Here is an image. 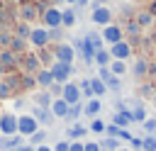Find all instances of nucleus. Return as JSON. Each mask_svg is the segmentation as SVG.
<instances>
[{
    "label": "nucleus",
    "instance_id": "cd10ccee",
    "mask_svg": "<svg viewBox=\"0 0 156 151\" xmlns=\"http://www.w3.org/2000/svg\"><path fill=\"white\" fill-rule=\"evenodd\" d=\"M85 134H88V127H83V124H78V122H73V124L68 127V139H71V141L83 139Z\"/></svg>",
    "mask_w": 156,
    "mask_h": 151
},
{
    "label": "nucleus",
    "instance_id": "e433bc0d",
    "mask_svg": "<svg viewBox=\"0 0 156 151\" xmlns=\"http://www.w3.org/2000/svg\"><path fill=\"white\" fill-rule=\"evenodd\" d=\"M80 114H83V105L78 102V105H71V107H68V114H66V119H68V122H76Z\"/></svg>",
    "mask_w": 156,
    "mask_h": 151
},
{
    "label": "nucleus",
    "instance_id": "c756f323",
    "mask_svg": "<svg viewBox=\"0 0 156 151\" xmlns=\"http://www.w3.org/2000/svg\"><path fill=\"white\" fill-rule=\"evenodd\" d=\"M105 129H107V122L102 117H93L88 124V132H93V134H105Z\"/></svg>",
    "mask_w": 156,
    "mask_h": 151
},
{
    "label": "nucleus",
    "instance_id": "4d7b16f0",
    "mask_svg": "<svg viewBox=\"0 0 156 151\" xmlns=\"http://www.w3.org/2000/svg\"><path fill=\"white\" fill-rule=\"evenodd\" d=\"M5 76H7V68H5L2 63H0V78H5Z\"/></svg>",
    "mask_w": 156,
    "mask_h": 151
},
{
    "label": "nucleus",
    "instance_id": "412c9836",
    "mask_svg": "<svg viewBox=\"0 0 156 151\" xmlns=\"http://www.w3.org/2000/svg\"><path fill=\"white\" fill-rule=\"evenodd\" d=\"M61 27H66V29H71V27H76V7H63L61 10Z\"/></svg>",
    "mask_w": 156,
    "mask_h": 151
},
{
    "label": "nucleus",
    "instance_id": "0eeeda50",
    "mask_svg": "<svg viewBox=\"0 0 156 151\" xmlns=\"http://www.w3.org/2000/svg\"><path fill=\"white\" fill-rule=\"evenodd\" d=\"M37 129H39V122H37L34 114H20V117H17V134L32 136Z\"/></svg>",
    "mask_w": 156,
    "mask_h": 151
},
{
    "label": "nucleus",
    "instance_id": "dca6fc26",
    "mask_svg": "<svg viewBox=\"0 0 156 151\" xmlns=\"http://www.w3.org/2000/svg\"><path fill=\"white\" fill-rule=\"evenodd\" d=\"M24 141H22V134H12V136H0V151H17L20 146H22Z\"/></svg>",
    "mask_w": 156,
    "mask_h": 151
},
{
    "label": "nucleus",
    "instance_id": "c03bdc74",
    "mask_svg": "<svg viewBox=\"0 0 156 151\" xmlns=\"http://www.w3.org/2000/svg\"><path fill=\"white\" fill-rule=\"evenodd\" d=\"M34 85H37V80H34V76H24V78H22V88H24V90H32Z\"/></svg>",
    "mask_w": 156,
    "mask_h": 151
},
{
    "label": "nucleus",
    "instance_id": "f03ea898",
    "mask_svg": "<svg viewBox=\"0 0 156 151\" xmlns=\"http://www.w3.org/2000/svg\"><path fill=\"white\" fill-rule=\"evenodd\" d=\"M112 19H115V12H112V7L102 5V2H95L93 12H90V22H93V24H100V27H107Z\"/></svg>",
    "mask_w": 156,
    "mask_h": 151
},
{
    "label": "nucleus",
    "instance_id": "a19ab883",
    "mask_svg": "<svg viewBox=\"0 0 156 151\" xmlns=\"http://www.w3.org/2000/svg\"><path fill=\"white\" fill-rule=\"evenodd\" d=\"M144 119H146V110H144V107H136V110H132V122H139V124H141Z\"/></svg>",
    "mask_w": 156,
    "mask_h": 151
},
{
    "label": "nucleus",
    "instance_id": "2eb2a0df",
    "mask_svg": "<svg viewBox=\"0 0 156 151\" xmlns=\"http://www.w3.org/2000/svg\"><path fill=\"white\" fill-rule=\"evenodd\" d=\"M68 107H71V105H68L63 97H54V100H51V105H49V112L54 114V119H66Z\"/></svg>",
    "mask_w": 156,
    "mask_h": 151
},
{
    "label": "nucleus",
    "instance_id": "393cba45",
    "mask_svg": "<svg viewBox=\"0 0 156 151\" xmlns=\"http://www.w3.org/2000/svg\"><path fill=\"white\" fill-rule=\"evenodd\" d=\"M110 61H112V56H110V51H107V49H98V51L93 54V63H95L98 68L110 66Z\"/></svg>",
    "mask_w": 156,
    "mask_h": 151
},
{
    "label": "nucleus",
    "instance_id": "e2e57ef3",
    "mask_svg": "<svg viewBox=\"0 0 156 151\" xmlns=\"http://www.w3.org/2000/svg\"><path fill=\"white\" fill-rule=\"evenodd\" d=\"M151 102H154V107H156V93H154V97H151Z\"/></svg>",
    "mask_w": 156,
    "mask_h": 151
},
{
    "label": "nucleus",
    "instance_id": "58836bf2",
    "mask_svg": "<svg viewBox=\"0 0 156 151\" xmlns=\"http://www.w3.org/2000/svg\"><path fill=\"white\" fill-rule=\"evenodd\" d=\"M10 22H12V15L7 12V7H2V5H0V29H7V27H10Z\"/></svg>",
    "mask_w": 156,
    "mask_h": 151
},
{
    "label": "nucleus",
    "instance_id": "423d86ee",
    "mask_svg": "<svg viewBox=\"0 0 156 151\" xmlns=\"http://www.w3.org/2000/svg\"><path fill=\"white\" fill-rule=\"evenodd\" d=\"M49 71H51V76H54L56 83H68V80H71V73H73V63L54 61V63L49 66Z\"/></svg>",
    "mask_w": 156,
    "mask_h": 151
},
{
    "label": "nucleus",
    "instance_id": "79ce46f5",
    "mask_svg": "<svg viewBox=\"0 0 156 151\" xmlns=\"http://www.w3.org/2000/svg\"><path fill=\"white\" fill-rule=\"evenodd\" d=\"M78 88H80V95H88V100L93 97V88H90V80H80V83H78Z\"/></svg>",
    "mask_w": 156,
    "mask_h": 151
},
{
    "label": "nucleus",
    "instance_id": "b1692460",
    "mask_svg": "<svg viewBox=\"0 0 156 151\" xmlns=\"http://www.w3.org/2000/svg\"><path fill=\"white\" fill-rule=\"evenodd\" d=\"M27 44H29L27 39H20V37H15V34H12L10 46H7V49H10V51H15L17 56H22V54H27Z\"/></svg>",
    "mask_w": 156,
    "mask_h": 151
},
{
    "label": "nucleus",
    "instance_id": "13d9d810",
    "mask_svg": "<svg viewBox=\"0 0 156 151\" xmlns=\"http://www.w3.org/2000/svg\"><path fill=\"white\" fill-rule=\"evenodd\" d=\"M63 2H66V5H71V7H73V5H76V2H78V0H63Z\"/></svg>",
    "mask_w": 156,
    "mask_h": 151
},
{
    "label": "nucleus",
    "instance_id": "052dcab7",
    "mask_svg": "<svg viewBox=\"0 0 156 151\" xmlns=\"http://www.w3.org/2000/svg\"><path fill=\"white\" fill-rule=\"evenodd\" d=\"M117 151H132V149H127V146H119V149H117Z\"/></svg>",
    "mask_w": 156,
    "mask_h": 151
},
{
    "label": "nucleus",
    "instance_id": "a18cd8bd",
    "mask_svg": "<svg viewBox=\"0 0 156 151\" xmlns=\"http://www.w3.org/2000/svg\"><path fill=\"white\" fill-rule=\"evenodd\" d=\"M83 151H102L100 141H83Z\"/></svg>",
    "mask_w": 156,
    "mask_h": 151
},
{
    "label": "nucleus",
    "instance_id": "f257e3e1",
    "mask_svg": "<svg viewBox=\"0 0 156 151\" xmlns=\"http://www.w3.org/2000/svg\"><path fill=\"white\" fill-rule=\"evenodd\" d=\"M27 41H29V46L34 49V51H39V49H46L51 41H49V29L41 24H34L32 27V32H29V37H27Z\"/></svg>",
    "mask_w": 156,
    "mask_h": 151
},
{
    "label": "nucleus",
    "instance_id": "8fccbe9b",
    "mask_svg": "<svg viewBox=\"0 0 156 151\" xmlns=\"http://www.w3.org/2000/svg\"><path fill=\"white\" fill-rule=\"evenodd\" d=\"M154 93H156V88H151V85H141V95H151V97H154Z\"/></svg>",
    "mask_w": 156,
    "mask_h": 151
},
{
    "label": "nucleus",
    "instance_id": "20e7f679",
    "mask_svg": "<svg viewBox=\"0 0 156 151\" xmlns=\"http://www.w3.org/2000/svg\"><path fill=\"white\" fill-rule=\"evenodd\" d=\"M51 51H54V58L61 61V63H73L76 61V46H71L68 41H58Z\"/></svg>",
    "mask_w": 156,
    "mask_h": 151
},
{
    "label": "nucleus",
    "instance_id": "6e6552de",
    "mask_svg": "<svg viewBox=\"0 0 156 151\" xmlns=\"http://www.w3.org/2000/svg\"><path fill=\"white\" fill-rule=\"evenodd\" d=\"M100 37H102V41L110 46V44H117V41H122L124 39V29L119 27V24H115V22H110L107 27H102V32H100Z\"/></svg>",
    "mask_w": 156,
    "mask_h": 151
},
{
    "label": "nucleus",
    "instance_id": "f8f14e48",
    "mask_svg": "<svg viewBox=\"0 0 156 151\" xmlns=\"http://www.w3.org/2000/svg\"><path fill=\"white\" fill-rule=\"evenodd\" d=\"M0 63L7 68V73H15L20 68V56L10 49H0Z\"/></svg>",
    "mask_w": 156,
    "mask_h": 151
},
{
    "label": "nucleus",
    "instance_id": "5fc2aeb1",
    "mask_svg": "<svg viewBox=\"0 0 156 151\" xmlns=\"http://www.w3.org/2000/svg\"><path fill=\"white\" fill-rule=\"evenodd\" d=\"M34 151H54V146H46V144H41V146H34Z\"/></svg>",
    "mask_w": 156,
    "mask_h": 151
},
{
    "label": "nucleus",
    "instance_id": "5701e85b",
    "mask_svg": "<svg viewBox=\"0 0 156 151\" xmlns=\"http://www.w3.org/2000/svg\"><path fill=\"white\" fill-rule=\"evenodd\" d=\"M51 100H54V97H51V93H49V90H41V88H39V90L34 93V105H37V107H44V110H49Z\"/></svg>",
    "mask_w": 156,
    "mask_h": 151
},
{
    "label": "nucleus",
    "instance_id": "39448f33",
    "mask_svg": "<svg viewBox=\"0 0 156 151\" xmlns=\"http://www.w3.org/2000/svg\"><path fill=\"white\" fill-rule=\"evenodd\" d=\"M20 58H22V63H20L22 73H24V76H37V71L41 68V63H39V56H37V51H27V54H22Z\"/></svg>",
    "mask_w": 156,
    "mask_h": 151
},
{
    "label": "nucleus",
    "instance_id": "6ab92c4d",
    "mask_svg": "<svg viewBox=\"0 0 156 151\" xmlns=\"http://www.w3.org/2000/svg\"><path fill=\"white\" fill-rule=\"evenodd\" d=\"M129 71H132V73H134L136 78H144V76L149 73V61H146V58H141V56H136V58L132 61Z\"/></svg>",
    "mask_w": 156,
    "mask_h": 151
},
{
    "label": "nucleus",
    "instance_id": "2f4dec72",
    "mask_svg": "<svg viewBox=\"0 0 156 151\" xmlns=\"http://www.w3.org/2000/svg\"><path fill=\"white\" fill-rule=\"evenodd\" d=\"M29 32H32V24H29V22H17L12 34H15V37H20V39H27V37H29Z\"/></svg>",
    "mask_w": 156,
    "mask_h": 151
},
{
    "label": "nucleus",
    "instance_id": "ea45409f",
    "mask_svg": "<svg viewBox=\"0 0 156 151\" xmlns=\"http://www.w3.org/2000/svg\"><path fill=\"white\" fill-rule=\"evenodd\" d=\"M141 127H144L146 134H156V117H146V119L141 122Z\"/></svg>",
    "mask_w": 156,
    "mask_h": 151
},
{
    "label": "nucleus",
    "instance_id": "37998d69",
    "mask_svg": "<svg viewBox=\"0 0 156 151\" xmlns=\"http://www.w3.org/2000/svg\"><path fill=\"white\" fill-rule=\"evenodd\" d=\"M49 93H51V97H61V93H63V83H51V88H49Z\"/></svg>",
    "mask_w": 156,
    "mask_h": 151
},
{
    "label": "nucleus",
    "instance_id": "f704fd0d",
    "mask_svg": "<svg viewBox=\"0 0 156 151\" xmlns=\"http://www.w3.org/2000/svg\"><path fill=\"white\" fill-rule=\"evenodd\" d=\"M85 41H88V44H90L95 51H98V49H105V41H102V37H100V34H95V32H93V34H88V37H85Z\"/></svg>",
    "mask_w": 156,
    "mask_h": 151
},
{
    "label": "nucleus",
    "instance_id": "6e6d98bb",
    "mask_svg": "<svg viewBox=\"0 0 156 151\" xmlns=\"http://www.w3.org/2000/svg\"><path fill=\"white\" fill-rule=\"evenodd\" d=\"M17 151H34V146H32V144H22Z\"/></svg>",
    "mask_w": 156,
    "mask_h": 151
},
{
    "label": "nucleus",
    "instance_id": "49530a36",
    "mask_svg": "<svg viewBox=\"0 0 156 151\" xmlns=\"http://www.w3.org/2000/svg\"><path fill=\"white\" fill-rule=\"evenodd\" d=\"M119 132H122V129L115 127V124H107V129H105V134H107V136H115V139H119Z\"/></svg>",
    "mask_w": 156,
    "mask_h": 151
},
{
    "label": "nucleus",
    "instance_id": "09e8293b",
    "mask_svg": "<svg viewBox=\"0 0 156 151\" xmlns=\"http://www.w3.org/2000/svg\"><path fill=\"white\" fill-rule=\"evenodd\" d=\"M127 29H129L132 34H139V32H141V27L136 24V19H129V27H127Z\"/></svg>",
    "mask_w": 156,
    "mask_h": 151
},
{
    "label": "nucleus",
    "instance_id": "7ed1b4c3",
    "mask_svg": "<svg viewBox=\"0 0 156 151\" xmlns=\"http://www.w3.org/2000/svg\"><path fill=\"white\" fill-rule=\"evenodd\" d=\"M41 24H44L46 29H56V27H61V7H56V5H46L44 12H41Z\"/></svg>",
    "mask_w": 156,
    "mask_h": 151
},
{
    "label": "nucleus",
    "instance_id": "680f3d73",
    "mask_svg": "<svg viewBox=\"0 0 156 151\" xmlns=\"http://www.w3.org/2000/svg\"><path fill=\"white\" fill-rule=\"evenodd\" d=\"M49 2H51V5H58V2H63V0H49Z\"/></svg>",
    "mask_w": 156,
    "mask_h": 151
},
{
    "label": "nucleus",
    "instance_id": "4be33fe9",
    "mask_svg": "<svg viewBox=\"0 0 156 151\" xmlns=\"http://www.w3.org/2000/svg\"><path fill=\"white\" fill-rule=\"evenodd\" d=\"M107 68H110V73H112V76L122 78V76H124V73L129 71V63H127V61H119V58H112Z\"/></svg>",
    "mask_w": 156,
    "mask_h": 151
},
{
    "label": "nucleus",
    "instance_id": "4c0bfd02",
    "mask_svg": "<svg viewBox=\"0 0 156 151\" xmlns=\"http://www.w3.org/2000/svg\"><path fill=\"white\" fill-rule=\"evenodd\" d=\"M105 85H107V90H119V88H122V78H117V76L110 73V76L105 78Z\"/></svg>",
    "mask_w": 156,
    "mask_h": 151
},
{
    "label": "nucleus",
    "instance_id": "3c124183",
    "mask_svg": "<svg viewBox=\"0 0 156 151\" xmlns=\"http://www.w3.org/2000/svg\"><path fill=\"white\" fill-rule=\"evenodd\" d=\"M68 151H83V141H71Z\"/></svg>",
    "mask_w": 156,
    "mask_h": 151
},
{
    "label": "nucleus",
    "instance_id": "a878e982",
    "mask_svg": "<svg viewBox=\"0 0 156 151\" xmlns=\"http://www.w3.org/2000/svg\"><path fill=\"white\" fill-rule=\"evenodd\" d=\"M32 114L37 117V122H39V124H54V114H51L49 110H44V107H37V105H34Z\"/></svg>",
    "mask_w": 156,
    "mask_h": 151
},
{
    "label": "nucleus",
    "instance_id": "72a5a7b5",
    "mask_svg": "<svg viewBox=\"0 0 156 151\" xmlns=\"http://www.w3.org/2000/svg\"><path fill=\"white\" fill-rule=\"evenodd\" d=\"M46 136H49V134H46V129H37V132L29 136V144H32V146H41V144L46 141Z\"/></svg>",
    "mask_w": 156,
    "mask_h": 151
},
{
    "label": "nucleus",
    "instance_id": "de8ad7c7",
    "mask_svg": "<svg viewBox=\"0 0 156 151\" xmlns=\"http://www.w3.org/2000/svg\"><path fill=\"white\" fill-rule=\"evenodd\" d=\"M68 146H71V139H63V141L54 144V151H68Z\"/></svg>",
    "mask_w": 156,
    "mask_h": 151
},
{
    "label": "nucleus",
    "instance_id": "4468645a",
    "mask_svg": "<svg viewBox=\"0 0 156 151\" xmlns=\"http://www.w3.org/2000/svg\"><path fill=\"white\" fill-rule=\"evenodd\" d=\"M61 97L68 102V105H78L80 102V88H78V83H63V93H61Z\"/></svg>",
    "mask_w": 156,
    "mask_h": 151
},
{
    "label": "nucleus",
    "instance_id": "aec40b11",
    "mask_svg": "<svg viewBox=\"0 0 156 151\" xmlns=\"http://www.w3.org/2000/svg\"><path fill=\"white\" fill-rule=\"evenodd\" d=\"M112 124L115 127H119V129H127L129 124H132V112H127V110H115V117H112Z\"/></svg>",
    "mask_w": 156,
    "mask_h": 151
},
{
    "label": "nucleus",
    "instance_id": "864d4df0",
    "mask_svg": "<svg viewBox=\"0 0 156 151\" xmlns=\"http://www.w3.org/2000/svg\"><path fill=\"white\" fill-rule=\"evenodd\" d=\"M88 5H90V0H78V2L73 5V7H78V10H83V7H88Z\"/></svg>",
    "mask_w": 156,
    "mask_h": 151
},
{
    "label": "nucleus",
    "instance_id": "ddd939ff",
    "mask_svg": "<svg viewBox=\"0 0 156 151\" xmlns=\"http://www.w3.org/2000/svg\"><path fill=\"white\" fill-rule=\"evenodd\" d=\"M17 93V76L10 78H0V100H10Z\"/></svg>",
    "mask_w": 156,
    "mask_h": 151
},
{
    "label": "nucleus",
    "instance_id": "c85d7f7f",
    "mask_svg": "<svg viewBox=\"0 0 156 151\" xmlns=\"http://www.w3.org/2000/svg\"><path fill=\"white\" fill-rule=\"evenodd\" d=\"M37 56H39V63H41V68H49L56 58H54V51H49V46L46 49H39L37 51Z\"/></svg>",
    "mask_w": 156,
    "mask_h": 151
},
{
    "label": "nucleus",
    "instance_id": "9b49d317",
    "mask_svg": "<svg viewBox=\"0 0 156 151\" xmlns=\"http://www.w3.org/2000/svg\"><path fill=\"white\" fill-rule=\"evenodd\" d=\"M107 51H110L112 58H119V61H127V58L132 56V46H129L127 39H122V41H117V44H110Z\"/></svg>",
    "mask_w": 156,
    "mask_h": 151
},
{
    "label": "nucleus",
    "instance_id": "bf43d9fd",
    "mask_svg": "<svg viewBox=\"0 0 156 151\" xmlns=\"http://www.w3.org/2000/svg\"><path fill=\"white\" fill-rule=\"evenodd\" d=\"M151 41H154V44H156V29H154V32H151Z\"/></svg>",
    "mask_w": 156,
    "mask_h": 151
},
{
    "label": "nucleus",
    "instance_id": "603ef678",
    "mask_svg": "<svg viewBox=\"0 0 156 151\" xmlns=\"http://www.w3.org/2000/svg\"><path fill=\"white\" fill-rule=\"evenodd\" d=\"M24 105H27V100H24V97H17V100H15V110H17V112H20Z\"/></svg>",
    "mask_w": 156,
    "mask_h": 151
},
{
    "label": "nucleus",
    "instance_id": "473e14b6",
    "mask_svg": "<svg viewBox=\"0 0 156 151\" xmlns=\"http://www.w3.org/2000/svg\"><path fill=\"white\" fill-rule=\"evenodd\" d=\"M100 149L102 151H117L119 149V141L115 136H105V139H100Z\"/></svg>",
    "mask_w": 156,
    "mask_h": 151
},
{
    "label": "nucleus",
    "instance_id": "c9c22d12",
    "mask_svg": "<svg viewBox=\"0 0 156 151\" xmlns=\"http://www.w3.org/2000/svg\"><path fill=\"white\" fill-rule=\"evenodd\" d=\"M141 151H156V134H146L141 139Z\"/></svg>",
    "mask_w": 156,
    "mask_h": 151
},
{
    "label": "nucleus",
    "instance_id": "7c9ffc66",
    "mask_svg": "<svg viewBox=\"0 0 156 151\" xmlns=\"http://www.w3.org/2000/svg\"><path fill=\"white\" fill-rule=\"evenodd\" d=\"M134 19H136V24L139 27H151L154 24V15L146 10V12H134Z\"/></svg>",
    "mask_w": 156,
    "mask_h": 151
},
{
    "label": "nucleus",
    "instance_id": "1a4fd4ad",
    "mask_svg": "<svg viewBox=\"0 0 156 151\" xmlns=\"http://www.w3.org/2000/svg\"><path fill=\"white\" fill-rule=\"evenodd\" d=\"M41 12H44V7H39L37 2H24V5H20V22H34V19H39L41 17Z\"/></svg>",
    "mask_w": 156,
    "mask_h": 151
},
{
    "label": "nucleus",
    "instance_id": "bb28decb",
    "mask_svg": "<svg viewBox=\"0 0 156 151\" xmlns=\"http://www.w3.org/2000/svg\"><path fill=\"white\" fill-rule=\"evenodd\" d=\"M90 88H93V97H100V100L107 93V85H105L102 78H90Z\"/></svg>",
    "mask_w": 156,
    "mask_h": 151
},
{
    "label": "nucleus",
    "instance_id": "a211bd4d",
    "mask_svg": "<svg viewBox=\"0 0 156 151\" xmlns=\"http://www.w3.org/2000/svg\"><path fill=\"white\" fill-rule=\"evenodd\" d=\"M34 80H37V85H39L41 90H49V88H51V83H54V76H51V71H49V68H39V71H37V76H34Z\"/></svg>",
    "mask_w": 156,
    "mask_h": 151
},
{
    "label": "nucleus",
    "instance_id": "f3484780",
    "mask_svg": "<svg viewBox=\"0 0 156 151\" xmlns=\"http://www.w3.org/2000/svg\"><path fill=\"white\" fill-rule=\"evenodd\" d=\"M100 112H102V100H100V97H90V100L83 105V114H88L90 119H93V117H100Z\"/></svg>",
    "mask_w": 156,
    "mask_h": 151
},
{
    "label": "nucleus",
    "instance_id": "9d476101",
    "mask_svg": "<svg viewBox=\"0 0 156 151\" xmlns=\"http://www.w3.org/2000/svg\"><path fill=\"white\" fill-rule=\"evenodd\" d=\"M0 134L2 136L17 134V114L15 112H0Z\"/></svg>",
    "mask_w": 156,
    "mask_h": 151
}]
</instances>
